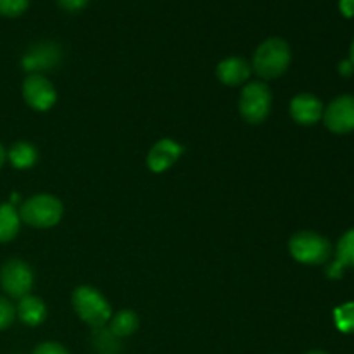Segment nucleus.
<instances>
[{
    "mask_svg": "<svg viewBox=\"0 0 354 354\" xmlns=\"http://www.w3.org/2000/svg\"><path fill=\"white\" fill-rule=\"evenodd\" d=\"M339 9L342 16L354 17V0H339Z\"/></svg>",
    "mask_w": 354,
    "mask_h": 354,
    "instance_id": "obj_23",
    "label": "nucleus"
},
{
    "mask_svg": "<svg viewBox=\"0 0 354 354\" xmlns=\"http://www.w3.org/2000/svg\"><path fill=\"white\" fill-rule=\"evenodd\" d=\"M0 286L10 297L21 299L28 296L33 287V272L21 259H9L0 268Z\"/></svg>",
    "mask_w": 354,
    "mask_h": 354,
    "instance_id": "obj_6",
    "label": "nucleus"
},
{
    "mask_svg": "<svg viewBox=\"0 0 354 354\" xmlns=\"http://www.w3.org/2000/svg\"><path fill=\"white\" fill-rule=\"evenodd\" d=\"M349 61H351L353 64H354V41H353V45H351V59H349Z\"/></svg>",
    "mask_w": 354,
    "mask_h": 354,
    "instance_id": "obj_26",
    "label": "nucleus"
},
{
    "mask_svg": "<svg viewBox=\"0 0 354 354\" xmlns=\"http://www.w3.org/2000/svg\"><path fill=\"white\" fill-rule=\"evenodd\" d=\"M33 354H69L66 348H62L57 342H44L35 349Z\"/></svg>",
    "mask_w": 354,
    "mask_h": 354,
    "instance_id": "obj_21",
    "label": "nucleus"
},
{
    "mask_svg": "<svg viewBox=\"0 0 354 354\" xmlns=\"http://www.w3.org/2000/svg\"><path fill=\"white\" fill-rule=\"evenodd\" d=\"M21 218L14 204H0V242H9L19 232Z\"/></svg>",
    "mask_w": 354,
    "mask_h": 354,
    "instance_id": "obj_14",
    "label": "nucleus"
},
{
    "mask_svg": "<svg viewBox=\"0 0 354 354\" xmlns=\"http://www.w3.org/2000/svg\"><path fill=\"white\" fill-rule=\"evenodd\" d=\"M272 106V92L261 82H252L244 86L241 95V114L248 123L259 124L266 120Z\"/></svg>",
    "mask_w": 354,
    "mask_h": 354,
    "instance_id": "obj_5",
    "label": "nucleus"
},
{
    "mask_svg": "<svg viewBox=\"0 0 354 354\" xmlns=\"http://www.w3.org/2000/svg\"><path fill=\"white\" fill-rule=\"evenodd\" d=\"M62 216V204L55 197L40 194L21 204L19 218L24 223L37 228H48L59 223Z\"/></svg>",
    "mask_w": 354,
    "mask_h": 354,
    "instance_id": "obj_3",
    "label": "nucleus"
},
{
    "mask_svg": "<svg viewBox=\"0 0 354 354\" xmlns=\"http://www.w3.org/2000/svg\"><path fill=\"white\" fill-rule=\"evenodd\" d=\"M325 127L334 133H349L354 130V95H341L324 111Z\"/></svg>",
    "mask_w": 354,
    "mask_h": 354,
    "instance_id": "obj_7",
    "label": "nucleus"
},
{
    "mask_svg": "<svg viewBox=\"0 0 354 354\" xmlns=\"http://www.w3.org/2000/svg\"><path fill=\"white\" fill-rule=\"evenodd\" d=\"M183 147L176 142L169 140V138H165V140H159L154 147L151 149L147 156V165L149 168L154 173L166 171L168 168H171L178 158L182 156Z\"/></svg>",
    "mask_w": 354,
    "mask_h": 354,
    "instance_id": "obj_10",
    "label": "nucleus"
},
{
    "mask_svg": "<svg viewBox=\"0 0 354 354\" xmlns=\"http://www.w3.org/2000/svg\"><path fill=\"white\" fill-rule=\"evenodd\" d=\"M138 327V318L133 311H120L118 315H114V318L111 320V334L114 337H128V335L133 334Z\"/></svg>",
    "mask_w": 354,
    "mask_h": 354,
    "instance_id": "obj_16",
    "label": "nucleus"
},
{
    "mask_svg": "<svg viewBox=\"0 0 354 354\" xmlns=\"http://www.w3.org/2000/svg\"><path fill=\"white\" fill-rule=\"evenodd\" d=\"M61 61V48L52 41H41L33 45L23 57V68L26 71L38 75L41 71H48Z\"/></svg>",
    "mask_w": 354,
    "mask_h": 354,
    "instance_id": "obj_9",
    "label": "nucleus"
},
{
    "mask_svg": "<svg viewBox=\"0 0 354 354\" xmlns=\"http://www.w3.org/2000/svg\"><path fill=\"white\" fill-rule=\"evenodd\" d=\"M57 3L61 9L68 10V12H78V10L85 9L88 0H57Z\"/></svg>",
    "mask_w": 354,
    "mask_h": 354,
    "instance_id": "obj_22",
    "label": "nucleus"
},
{
    "mask_svg": "<svg viewBox=\"0 0 354 354\" xmlns=\"http://www.w3.org/2000/svg\"><path fill=\"white\" fill-rule=\"evenodd\" d=\"M9 159L12 162L14 168L17 169H28L37 162L38 152L37 149L33 147L28 142H17L10 147L9 151Z\"/></svg>",
    "mask_w": 354,
    "mask_h": 354,
    "instance_id": "obj_15",
    "label": "nucleus"
},
{
    "mask_svg": "<svg viewBox=\"0 0 354 354\" xmlns=\"http://www.w3.org/2000/svg\"><path fill=\"white\" fill-rule=\"evenodd\" d=\"M335 263L341 265L342 268L346 266H354V228L346 232L337 244V258Z\"/></svg>",
    "mask_w": 354,
    "mask_h": 354,
    "instance_id": "obj_17",
    "label": "nucleus"
},
{
    "mask_svg": "<svg viewBox=\"0 0 354 354\" xmlns=\"http://www.w3.org/2000/svg\"><path fill=\"white\" fill-rule=\"evenodd\" d=\"M23 97L37 111H47L55 104V88L41 75H30L23 83Z\"/></svg>",
    "mask_w": 354,
    "mask_h": 354,
    "instance_id": "obj_8",
    "label": "nucleus"
},
{
    "mask_svg": "<svg viewBox=\"0 0 354 354\" xmlns=\"http://www.w3.org/2000/svg\"><path fill=\"white\" fill-rule=\"evenodd\" d=\"M308 354H327L325 351H311V353H308Z\"/></svg>",
    "mask_w": 354,
    "mask_h": 354,
    "instance_id": "obj_27",
    "label": "nucleus"
},
{
    "mask_svg": "<svg viewBox=\"0 0 354 354\" xmlns=\"http://www.w3.org/2000/svg\"><path fill=\"white\" fill-rule=\"evenodd\" d=\"M290 254L304 265H322L330 258L332 245L315 232H297L289 242Z\"/></svg>",
    "mask_w": 354,
    "mask_h": 354,
    "instance_id": "obj_4",
    "label": "nucleus"
},
{
    "mask_svg": "<svg viewBox=\"0 0 354 354\" xmlns=\"http://www.w3.org/2000/svg\"><path fill=\"white\" fill-rule=\"evenodd\" d=\"M290 64V48L282 38H268L254 52L252 68L261 78H277L283 75Z\"/></svg>",
    "mask_w": 354,
    "mask_h": 354,
    "instance_id": "obj_1",
    "label": "nucleus"
},
{
    "mask_svg": "<svg viewBox=\"0 0 354 354\" xmlns=\"http://www.w3.org/2000/svg\"><path fill=\"white\" fill-rule=\"evenodd\" d=\"M17 317L23 324L37 327L47 317V308H45L44 301L38 299V297L24 296L21 297L19 304H17Z\"/></svg>",
    "mask_w": 354,
    "mask_h": 354,
    "instance_id": "obj_13",
    "label": "nucleus"
},
{
    "mask_svg": "<svg viewBox=\"0 0 354 354\" xmlns=\"http://www.w3.org/2000/svg\"><path fill=\"white\" fill-rule=\"evenodd\" d=\"M324 104L311 93H299L290 102V114L299 124H315L324 116Z\"/></svg>",
    "mask_w": 354,
    "mask_h": 354,
    "instance_id": "obj_11",
    "label": "nucleus"
},
{
    "mask_svg": "<svg viewBox=\"0 0 354 354\" xmlns=\"http://www.w3.org/2000/svg\"><path fill=\"white\" fill-rule=\"evenodd\" d=\"M30 0H0V16L17 17L26 12Z\"/></svg>",
    "mask_w": 354,
    "mask_h": 354,
    "instance_id": "obj_19",
    "label": "nucleus"
},
{
    "mask_svg": "<svg viewBox=\"0 0 354 354\" xmlns=\"http://www.w3.org/2000/svg\"><path fill=\"white\" fill-rule=\"evenodd\" d=\"M339 71H341V75H344V76H349V75H353V71H354V64L351 61H342L341 62V66H339Z\"/></svg>",
    "mask_w": 354,
    "mask_h": 354,
    "instance_id": "obj_24",
    "label": "nucleus"
},
{
    "mask_svg": "<svg viewBox=\"0 0 354 354\" xmlns=\"http://www.w3.org/2000/svg\"><path fill=\"white\" fill-rule=\"evenodd\" d=\"M6 149L2 147V144H0V168H2V165H3V161H6Z\"/></svg>",
    "mask_w": 354,
    "mask_h": 354,
    "instance_id": "obj_25",
    "label": "nucleus"
},
{
    "mask_svg": "<svg viewBox=\"0 0 354 354\" xmlns=\"http://www.w3.org/2000/svg\"><path fill=\"white\" fill-rule=\"evenodd\" d=\"M73 308L76 315L90 327H102L111 318V308L106 297L88 286L78 287L73 292Z\"/></svg>",
    "mask_w": 354,
    "mask_h": 354,
    "instance_id": "obj_2",
    "label": "nucleus"
},
{
    "mask_svg": "<svg viewBox=\"0 0 354 354\" xmlns=\"http://www.w3.org/2000/svg\"><path fill=\"white\" fill-rule=\"evenodd\" d=\"M216 75L225 85L237 86L251 76V66L242 57H228L218 64Z\"/></svg>",
    "mask_w": 354,
    "mask_h": 354,
    "instance_id": "obj_12",
    "label": "nucleus"
},
{
    "mask_svg": "<svg viewBox=\"0 0 354 354\" xmlns=\"http://www.w3.org/2000/svg\"><path fill=\"white\" fill-rule=\"evenodd\" d=\"M14 318H16V310H14V306L6 299V297H0V330L9 327L14 322Z\"/></svg>",
    "mask_w": 354,
    "mask_h": 354,
    "instance_id": "obj_20",
    "label": "nucleus"
},
{
    "mask_svg": "<svg viewBox=\"0 0 354 354\" xmlns=\"http://www.w3.org/2000/svg\"><path fill=\"white\" fill-rule=\"evenodd\" d=\"M335 324L342 332H354V303H348L335 310Z\"/></svg>",
    "mask_w": 354,
    "mask_h": 354,
    "instance_id": "obj_18",
    "label": "nucleus"
}]
</instances>
